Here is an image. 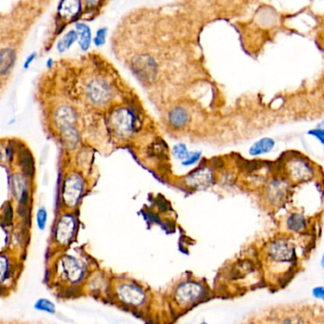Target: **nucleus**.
Returning a JSON list of instances; mask_svg holds the SVG:
<instances>
[{
  "instance_id": "b1692460",
  "label": "nucleus",
  "mask_w": 324,
  "mask_h": 324,
  "mask_svg": "<svg viewBox=\"0 0 324 324\" xmlns=\"http://www.w3.org/2000/svg\"><path fill=\"white\" fill-rule=\"evenodd\" d=\"M252 264L249 261H242L241 263L239 262L236 266L235 269L233 270V276H235L236 278H240V277H243L246 274H248L250 271H252Z\"/></svg>"
},
{
  "instance_id": "4be33fe9",
  "label": "nucleus",
  "mask_w": 324,
  "mask_h": 324,
  "mask_svg": "<svg viewBox=\"0 0 324 324\" xmlns=\"http://www.w3.org/2000/svg\"><path fill=\"white\" fill-rule=\"evenodd\" d=\"M77 38V34L74 31H70L68 33L58 42L57 50L59 53H64L67 49H68Z\"/></svg>"
},
{
  "instance_id": "393cba45",
  "label": "nucleus",
  "mask_w": 324,
  "mask_h": 324,
  "mask_svg": "<svg viewBox=\"0 0 324 324\" xmlns=\"http://www.w3.org/2000/svg\"><path fill=\"white\" fill-rule=\"evenodd\" d=\"M62 131H63L64 139L66 140L68 146H70V145L75 146L76 143H77V133H76V131L72 128L63 130Z\"/></svg>"
},
{
  "instance_id": "473e14b6",
  "label": "nucleus",
  "mask_w": 324,
  "mask_h": 324,
  "mask_svg": "<svg viewBox=\"0 0 324 324\" xmlns=\"http://www.w3.org/2000/svg\"><path fill=\"white\" fill-rule=\"evenodd\" d=\"M312 294L314 297L318 298V299H322L324 300V287L323 286H317L313 289Z\"/></svg>"
},
{
  "instance_id": "cd10ccee",
  "label": "nucleus",
  "mask_w": 324,
  "mask_h": 324,
  "mask_svg": "<svg viewBox=\"0 0 324 324\" xmlns=\"http://www.w3.org/2000/svg\"><path fill=\"white\" fill-rule=\"evenodd\" d=\"M107 34V30L106 29H100L98 30L97 33H96V37H95V42L96 46H101L105 43V37Z\"/></svg>"
},
{
  "instance_id": "2f4dec72",
  "label": "nucleus",
  "mask_w": 324,
  "mask_h": 324,
  "mask_svg": "<svg viewBox=\"0 0 324 324\" xmlns=\"http://www.w3.org/2000/svg\"><path fill=\"white\" fill-rule=\"evenodd\" d=\"M200 157H201V152H195V153L191 154L186 161H184V162H183V164H184V165H190V164H193V163H195V162L199 161Z\"/></svg>"
},
{
  "instance_id": "1a4fd4ad",
  "label": "nucleus",
  "mask_w": 324,
  "mask_h": 324,
  "mask_svg": "<svg viewBox=\"0 0 324 324\" xmlns=\"http://www.w3.org/2000/svg\"><path fill=\"white\" fill-rule=\"evenodd\" d=\"M185 182L189 188L195 189H205L209 187L213 182V173L208 167L199 168L189 174Z\"/></svg>"
},
{
  "instance_id": "f704fd0d",
  "label": "nucleus",
  "mask_w": 324,
  "mask_h": 324,
  "mask_svg": "<svg viewBox=\"0 0 324 324\" xmlns=\"http://www.w3.org/2000/svg\"><path fill=\"white\" fill-rule=\"evenodd\" d=\"M318 128H319V129H323V130H324V120H323L321 123L318 124Z\"/></svg>"
},
{
  "instance_id": "7ed1b4c3",
  "label": "nucleus",
  "mask_w": 324,
  "mask_h": 324,
  "mask_svg": "<svg viewBox=\"0 0 324 324\" xmlns=\"http://www.w3.org/2000/svg\"><path fill=\"white\" fill-rule=\"evenodd\" d=\"M115 291L118 298L128 305L140 306L146 300L145 291L134 284H118Z\"/></svg>"
},
{
  "instance_id": "bb28decb",
  "label": "nucleus",
  "mask_w": 324,
  "mask_h": 324,
  "mask_svg": "<svg viewBox=\"0 0 324 324\" xmlns=\"http://www.w3.org/2000/svg\"><path fill=\"white\" fill-rule=\"evenodd\" d=\"M47 219H48V213H47L46 209L45 208L38 209L37 215H36V222H37V227L41 231L45 229V227H46Z\"/></svg>"
},
{
  "instance_id": "72a5a7b5",
  "label": "nucleus",
  "mask_w": 324,
  "mask_h": 324,
  "mask_svg": "<svg viewBox=\"0 0 324 324\" xmlns=\"http://www.w3.org/2000/svg\"><path fill=\"white\" fill-rule=\"evenodd\" d=\"M34 57H35V54H32L31 56L28 57L27 61L25 63V68H28V66L30 65V63H32V61L34 59Z\"/></svg>"
},
{
  "instance_id": "f3484780",
  "label": "nucleus",
  "mask_w": 324,
  "mask_h": 324,
  "mask_svg": "<svg viewBox=\"0 0 324 324\" xmlns=\"http://www.w3.org/2000/svg\"><path fill=\"white\" fill-rule=\"evenodd\" d=\"M189 119L187 111L182 108H173L169 113V122L176 128L184 127Z\"/></svg>"
},
{
  "instance_id": "e433bc0d",
  "label": "nucleus",
  "mask_w": 324,
  "mask_h": 324,
  "mask_svg": "<svg viewBox=\"0 0 324 324\" xmlns=\"http://www.w3.org/2000/svg\"><path fill=\"white\" fill-rule=\"evenodd\" d=\"M205 324V323H203V324Z\"/></svg>"
},
{
  "instance_id": "aec40b11",
  "label": "nucleus",
  "mask_w": 324,
  "mask_h": 324,
  "mask_svg": "<svg viewBox=\"0 0 324 324\" xmlns=\"http://www.w3.org/2000/svg\"><path fill=\"white\" fill-rule=\"evenodd\" d=\"M14 194L20 200V203L25 204L28 200L26 184L22 177L16 175L14 177Z\"/></svg>"
},
{
  "instance_id": "c756f323",
  "label": "nucleus",
  "mask_w": 324,
  "mask_h": 324,
  "mask_svg": "<svg viewBox=\"0 0 324 324\" xmlns=\"http://www.w3.org/2000/svg\"><path fill=\"white\" fill-rule=\"evenodd\" d=\"M281 324H305L304 321L297 316H290L285 318Z\"/></svg>"
},
{
  "instance_id": "f03ea898",
  "label": "nucleus",
  "mask_w": 324,
  "mask_h": 324,
  "mask_svg": "<svg viewBox=\"0 0 324 324\" xmlns=\"http://www.w3.org/2000/svg\"><path fill=\"white\" fill-rule=\"evenodd\" d=\"M59 271L61 278L69 283L80 282L85 275V267L81 261L72 256H65L61 258L59 263Z\"/></svg>"
},
{
  "instance_id": "6ab92c4d",
  "label": "nucleus",
  "mask_w": 324,
  "mask_h": 324,
  "mask_svg": "<svg viewBox=\"0 0 324 324\" xmlns=\"http://www.w3.org/2000/svg\"><path fill=\"white\" fill-rule=\"evenodd\" d=\"M287 227L292 231L299 232L306 227V220L299 213H293L286 221Z\"/></svg>"
},
{
  "instance_id": "5701e85b",
  "label": "nucleus",
  "mask_w": 324,
  "mask_h": 324,
  "mask_svg": "<svg viewBox=\"0 0 324 324\" xmlns=\"http://www.w3.org/2000/svg\"><path fill=\"white\" fill-rule=\"evenodd\" d=\"M34 308L36 310L46 312L49 314L55 313V304L48 298H38L34 303Z\"/></svg>"
},
{
  "instance_id": "39448f33",
  "label": "nucleus",
  "mask_w": 324,
  "mask_h": 324,
  "mask_svg": "<svg viewBox=\"0 0 324 324\" xmlns=\"http://www.w3.org/2000/svg\"><path fill=\"white\" fill-rule=\"evenodd\" d=\"M268 254L277 262H290L296 256L293 243L287 240H276L272 242L268 247Z\"/></svg>"
},
{
  "instance_id": "9d476101",
  "label": "nucleus",
  "mask_w": 324,
  "mask_h": 324,
  "mask_svg": "<svg viewBox=\"0 0 324 324\" xmlns=\"http://www.w3.org/2000/svg\"><path fill=\"white\" fill-rule=\"evenodd\" d=\"M88 95L93 102L96 104H104L108 101L110 93L105 83L95 80L89 85Z\"/></svg>"
},
{
  "instance_id": "c85d7f7f",
  "label": "nucleus",
  "mask_w": 324,
  "mask_h": 324,
  "mask_svg": "<svg viewBox=\"0 0 324 324\" xmlns=\"http://www.w3.org/2000/svg\"><path fill=\"white\" fill-rule=\"evenodd\" d=\"M308 134L315 137L316 139H318L324 146V130L317 128V129H314V130H309L308 131Z\"/></svg>"
},
{
  "instance_id": "423d86ee",
  "label": "nucleus",
  "mask_w": 324,
  "mask_h": 324,
  "mask_svg": "<svg viewBox=\"0 0 324 324\" xmlns=\"http://www.w3.org/2000/svg\"><path fill=\"white\" fill-rule=\"evenodd\" d=\"M83 180L78 175H71L65 181L63 188V201L69 207L75 206L83 192Z\"/></svg>"
},
{
  "instance_id": "0eeeda50",
  "label": "nucleus",
  "mask_w": 324,
  "mask_h": 324,
  "mask_svg": "<svg viewBox=\"0 0 324 324\" xmlns=\"http://www.w3.org/2000/svg\"><path fill=\"white\" fill-rule=\"evenodd\" d=\"M135 123L134 115L126 108L116 110L111 116V124L114 130L121 135L130 134L134 130Z\"/></svg>"
},
{
  "instance_id": "412c9836",
  "label": "nucleus",
  "mask_w": 324,
  "mask_h": 324,
  "mask_svg": "<svg viewBox=\"0 0 324 324\" xmlns=\"http://www.w3.org/2000/svg\"><path fill=\"white\" fill-rule=\"evenodd\" d=\"M20 165L23 173L26 176H32L33 173V161L32 154L29 151H25L20 156Z\"/></svg>"
},
{
  "instance_id": "a211bd4d",
  "label": "nucleus",
  "mask_w": 324,
  "mask_h": 324,
  "mask_svg": "<svg viewBox=\"0 0 324 324\" xmlns=\"http://www.w3.org/2000/svg\"><path fill=\"white\" fill-rule=\"evenodd\" d=\"M75 28H76V32L78 33L79 36V44L81 46L82 50L86 51L89 49L91 44V39H92L91 30L86 24H81V23L76 24Z\"/></svg>"
},
{
  "instance_id": "f8f14e48",
  "label": "nucleus",
  "mask_w": 324,
  "mask_h": 324,
  "mask_svg": "<svg viewBox=\"0 0 324 324\" xmlns=\"http://www.w3.org/2000/svg\"><path fill=\"white\" fill-rule=\"evenodd\" d=\"M55 119L57 125L63 130L71 128L72 124L76 119L75 112L72 108L68 107H61L58 108L55 113Z\"/></svg>"
},
{
  "instance_id": "ddd939ff",
  "label": "nucleus",
  "mask_w": 324,
  "mask_h": 324,
  "mask_svg": "<svg viewBox=\"0 0 324 324\" xmlns=\"http://www.w3.org/2000/svg\"><path fill=\"white\" fill-rule=\"evenodd\" d=\"M275 147V141L272 138H262L254 143L249 149L251 156H259L270 152Z\"/></svg>"
},
{
  "instance_id": "9b49d317",
  "label": "nucleus",
  "mask_w": 324,
  "mask_h": 324,
  "mask_svg": "<svg viewBox=\"0 0 324 324\" xmlns=\"http://www.w3.org/2000/svg\"><path fill=\"white\" fill-rule=\"evenodd\" d=\"M289 170L292 177L297 180L309 179L313 174L312 168L308 162L298 159H295V161L291 162L289 165Z\"/></svg>"
},
{
  "instance_id": "2eb2a0df",
  "label": "nucleus",
  "mask_w": 324,
  "mask_h": 324,
  "mask_svg": "<svg viewBox=\"0 0 324 324\" xmlns=\"http://www.w3.org/2000/svg\"><path fill=\"white\" fill-rule=\"evenodd\" d=\"M1 74L4 75L10 71L13 68L15 61V54L12 49H3L1 50Z\"/></svg>"
},
{
  "instance_id": "dca6fc26",
  "label": "nucleus",
  "mask_w": 324,
  "mask_h": 324,
  "mask_svg": "<svg viewBox=\"0 0 324 324\" xmlns=\"http://www.w3.org/2000/svg\"><path fill=\"white\" fill-rule=\"evenodd\" d=\"M269 199L272 203H281L284 200L286 192V188L284 182L281 181H276L273 182L269 189Z\"/></svg>"
},
{
  "instance_id": "6e6552de",
  "label": "nucleus",
  "mask_w": 324,
  "mask_h": 324,
  "mask_svg": "<svg viewBox=\"0 0 324 324\" xmlns=\"http://www.w3.org/2000/svg\"><path fill=\"white\" fill-rule=\"evenodd\" d=\"M136 74L144 81H151L156 75V63L149 55H138L132 60Z\"/></svg>"
},
{
  "instance_id": "a878e982",
  "label": "nucleus",
  "mask_w": 324,
  "mask_h": 324,
  "mask_svg": "<svg viewBox=\"0 0 324 324\" xmlns=\"http://www.w3.org/2000/svg\"><path fill=\"white\" fill-rule=\"evenodd\" d=\"M173 151H174L176 157L179 158L180 160L186 161L190 156V154H189V152L187 149V147L183 144H179V145L175 146L174 149H173Z\"/></svg>"
},
{
  "instance_id": "f257e3e1",
  "label": "nucleus",
  "mask_w": 324,
  "mask_h": 324,
  "mask_svg": "<svg viewBox=\"0 0 324 324\" xmlns=\"http://www.w3.org/2000/svg\"><path fill=\"white\" fill-rule=\"evenodd\" d=\"M204 294V288L195 282H186L178 285L176 288L174 297L175 300L183 306L190 305L199 300Z\"/></svg>"
},
{
  "instance_id": "20e7f679",
  "label": "nucleus",
  "mask_w": 324,
  "mask_h": 324,
  "mask_svg": "<svg viewBox=\"0 0 324 324\" xmlns=\"http://www.w3.org/2000/svg\"><path fill=\"white\" fill-rule=\"evenodd\" d=\"M76 229L75 218L71 215H64L59 219L54 230V240L60 245L69 243Z\"/></svg>"
},
{
  "instance_id": "c9c22d12",
  "label": "nucleus",
  "mask_w": 324,
  "mask_h": 324,
  "mask_svg": "<svg viewBox=\"0 0 324 324\" xmlns=\"http://www.w3.org/2000/svg\"><path fill=\"white\" fill-rule=\"evenodd\" d=\"M321 264H322V267L324 268V253L323 255V258H322V261H321Z\"/></svg>"
},
{
  "instance_id": "4468645a",
  "label": "nucleus",
  "mask_w": 324,
  "mask_h": 324,
  "mask_svg": "<svg viewBox=\"0 0 324 324\" xmlns=\"http://www.w3.org/2000/svg\"><path fill=\"white\" fill-rule=\"evenodd\" d=\"M80 2L79 1H62L59 5V13L66 18H72L80 12Z\"/></svg>"
},
{
  "instance_id": "7c9ffc66",
  "label": "nucleus",
  "mask_w": 324,
  "mask_h": 324,
  "mask_svg": "<svg viewBox=\"0 0 324 324\" xmlns=\"http://www.w3.org/2000/svg\"><path fill=\"white\" fill-rule=\"evenodd\" d=\"M12 220H13V208H12V206H11L10 204H8L7 207H6L5 210H4L3 221H4L7 225H9V224H11Z\"/></svg>"
}]
</instances>
